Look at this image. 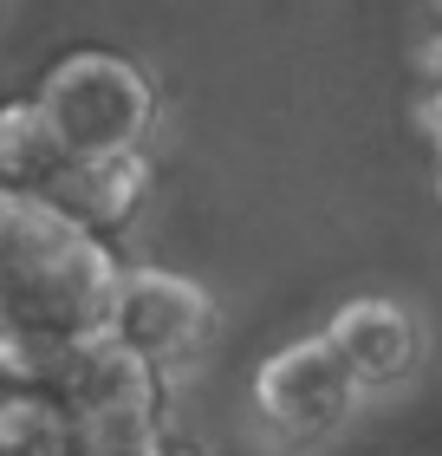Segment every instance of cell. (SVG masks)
Listing matches in <instances>:
<instances>
[{
	"mask_svg": "<svg viewBox=\"0 0 442 456\" xmlns=\"http://www.w3.org/2000/svg\"><path fill=\"white\" fill-rule=\"evenodd\" d=\"M124 261L46 196L0 183V379L52 391L92 346L111 339Z\"/></svg>",
	"mask_w": 442,
	"mask_h": 456,
	"instance_id": "1",
	"label": "cell"
},
{
	"mask_svg": "<svg viewBox=\"0 0 442 456\" xmlns=\"http://www.w3.org/2000/svg\"><path fill=\"white\" fill-rule=\"evenodd\" d=\"M436 66H442V39H436Z\"/></svg>",
	"mask_w": 442,
	"mask_h": 456,
	"instance_id": "8",
	"label": "cell"
},
{
	"mask_svg": "<svg viewBox=\"0 0 442 456\" xmlns=\"http://www.w3.org/2000/svg\"><path fill=\"white\" fill-rule=\"evenodd\" d=\"M254 398H261L273 430H286V437H319V430H332L351 411L358 385H351L345 359L319 333V339H300V346L273 352L261 365V379H254Z\"/></svg>",
	"mask_w": 442,
	"mask_h": 456,
	"instance_id": "4",
	"label": "cell"
},
{
	"mask_svg": "<svg viewBox=\"0 0 442 456\" xmlns=\"http://www.w3.org/2000/svg\"><path fill=\"white\" fill-rule=\"evenodd\" d=\"M208 320L215 306L189 274L170 267H124L117 300H111V346H124L143 365H176L208 339Z\"/></svg>",
	"mask_w": 442,
	"mask_h": 456,
	"instance_id": "3",
	"label": "cell"
},
{
	"mask_svg": "<svg viewBox=\"0 0 442 456\" xmlns=\"http://www.w3.org/2000/svg\"><path fill=\"white\" fill-rule=\"evenodd\" d=\"M72 170L66 143L46 124V111L33 98H13L0 105V183L7 190H27V196H52V183Z\"/></svg>",
	"mask_w": 442,
	"mask_h": 456,
	"instance_id": "7",
	"label": "cell"
},
{
	"mask_svg": "<svg viewBox=\"0 0 442 456\" xmlns=\"http://www.w3.org/2000/svg\"><path fill=\"white\" fill-rule=\"evenodd\" d=\"M170 456H176V450H170Z\"/></svg>",
	"mask_w": 442,
	"mask_h": 456,
	"instance_id": "9",
	"label": "cell"
},
{
	"mask_svg": "<svg viewBox=\"0 0 442 456\" xmlns=\"http://www.w3.org/2000/svg\"><path fill=\"white\" fill-rule=\"evenodd\" d=\"M143 190H150V157H104V163H72V170L52 183L46 202L111 241L117 228L137 216Z\"/></svg>",
	"mask_w": 442,
	"mask_h": 456,
	"instance_id": "6",
	"label": "cell"
},
{
	"mask_svg": "<svg viewBox=\"0 0 442 456\" xmlns=\"http://www.w3.org/2000/svg\"><path fill=\"white\" fill-rule=\"evenodd\" d=\"M325 346L345 359L351 385H390L416 365V320L397 300H351L332 314Z\"/></svg>",
	"mask_w": 442,
	"mask_h": 456,
	"instance_id": "5",
	"label": "cell"
},
{
	"mask_svg": "<svg viewBox=\"0 0 442 456\" xmlns=\"http://www.w3.org/2000/svg\"><path fill=\"white\" fill-rule=\"evenodd\" d=\"M33 105L46 111L72 163H104V157H143V143L157 131V86L131 59L117 53H66L39 78Z\"/></svg>",
	"mask_w": 442,
	"mask_h": 456,
	"instance_id": "2",
	"label": "cell"
}]
</instances>
